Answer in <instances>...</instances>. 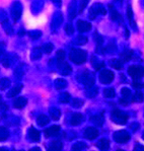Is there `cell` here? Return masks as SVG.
I'll return each instance as SVG.
<instances>
[{
	"mask_svg": "<svg viewBox=\"0 0 144 151\" xmlns=\"http://www.w3.org/2000/svg\"><path fill=\"white\" fill-rule=\"evenodd\" d=\"M86 52L81 49H71L69 53V59L75 64H82L86 61Z\"/></svg>",
	"mask_w": 144,
	"mask_h": 151,
	"instance_id": "1",
	"label": "cell"
},
{
	"mask_svg": "<svg viewBox=\"0 0 144 151\" xmlns=\"http://www.w3.org/2000/svg\"><path fill=\"white\" fill-rule=\"evenodd\" d=\"M112 120L116 124L125 125L127 121H128V115L120 110H115L112 113Z\"/></svg>",
	"mask_w": 144,
	"mask_h": 151,
	"instance_id": "2",
	"label": "cell"
},
{
	"mask_svg": "<svg viewBox=\"0 0 144 151\" xmlns=\"http://www.w3.org/2000/svg\"><path fill=\"white\" fill-rule=\"evenodd\" d=\"M128 73L134 80H139L144 76V68L142 66L133 65L128 68Z\"/></svg>",
	"mask_w": 144,
	"mask_h": 151,
	"instance_id": "3",
	"label": "cell"
},
{
	"mask_svg": "<svg viewBox=\"0 0 144 151\" xmlns=\"http://www.w3.org/2000/svg\"><path fill=\"white\" fill-rule=\"evenodd\" d=\"M80 79H81V82H82L83 84L85 85V87H87V88L94 85V75L88 70L84 71L81 74Z\"/></svg>",
	"mask_w": 144,
	"mask_h": 151,
	"instance_id": "4",
	"label": "cell"
},
{
	"mask_svg": "<svg viewBox=\"0 0 144 151\" xmlns=\"http://www.w3.org/2000/svg\"><path fill=\"white\" fill-rule=\"evenodd\" d=\"M114 140L117 143H127L130 140V135L127 131L125 130H120V131H117L115 134H114Z\"/></svg>",
	"mask_w": 144,
	"mask_h": 151,
	"instance_id": "5",
	"label": "cell"
},
{
	"mask_svg": "<svg viewBox=\"0 0 144 151\" xmlns=\"http://www.w3.org/2000/svg\"><path fill=\"white\" fill-rule=\"evenodd\" d=\"M106 13H107L106 9L104 8V6L102 4L99 3L94 4L89 10V18L90 19H94L97 14H106Z\"/></svg>",
	"mask_w": 144,
	"mask_h": 151,
	"instance_id": "6",
	"label": "cell"
},
{
	"mask_svg": "<svg viewBox=\"0 0 144 151\" xmlns=\"http://www.w3.org/2000/svg\"><path fill=\"white\" fill-rule=\"evenodd\" d=\"M114 77H115V75H114L113 72L110 70H103L99 73V80H101V82L104 83V84H109V83H111L114 80Z\"/></svg>",
	"mask_w": 144,
	"mask_h": 151,
	"instance_id": "7",
	"label": "cell"
},
{
	"mask_svg": "<svg viewBox=\"0 0 144 151\" xmlns=\"http://www.w3.org/2000/svg\"><path fill=\"white\" fill-rule=\"evenodd\" d=\"M83 136L84 138L88 139V140H94L99 136V131L94 127H88L83 132Z\"/></svg>",
	"mask_w": 144,
	"mask_h": 151,
	"instance_id": "8",
	"label": "cell"
},
{
	"mask_svg": "<svg viewBox=\"0 0 144 151\" xmlns=\"http://www.w3.org/2000/svg\"><path fill=\"white\" fill-rule=\"evenodd\" d=\"M58 69H59L60 73L63 74V75H68L69 73H71L72 68L70 67V65L64 61H60L58 62Z\"/></svg>",
	"mask_w": 144,
	"mask_h": 151,
	"instance_id": "9",
	"label": "cell"
},
{
	"mask_svg": "<svg viewBox=\"0 0 144 151\" xmlns=\"http://www.w3.org/2000/svg\"><path fill=\"white\" fill-rule=\"evenodd\" d=\"M76 24H77L78 32H88L90 29H91V24H90L89 22H84V20H78Z\"/></svg>",
	"mask_w": 144,
	"mask_h": 151,
	"instance_id": "10",
	"label": "cell"
},
{
	"mask_svg": "<svg viewBox=\"0 0 144 151\" xmlns=\"http://www.w3.org/2000/svg\"><path fill=\"white\" fill-rule=\"evenodd\" d=\"M12 17L14 18V20H17L19 18L20 14H22V5L19 4V2H15L12 6Z\"/></svg>",
	"mask_w": 144,
	"mask_h": 151,
	"instance_id": "11",
	"label": "cell"
},
{
	"mask_svg": "<svg viewBox=\"0 0 144 151\" xmlns=\"http://www.w3.org/2000/svg\"><path fill=\"white\" fill-rule=\"evenodd\" d=\"M60 132V127L59 126H52L48 129L45 130V136L46 137H54L57 136Z\"/></svg>",
	"mask_w": 144,
	"mask_h": 151,
	"instance_id": "12",
	"label": "cell"
},
{
	"mask_svg": "<svg viewBox=\"0 0 144 151\" xmlns=\"http://www.w3.org/2000/svg\"><path fill=\"white\" fill-rule=\"evenodd\" d=\"M83 121V116L79 113H74L73 115L71 116L70 119V124L73 125V126H77L82 123Z\"/></svg>",
	"mask_w": 144,
	"mask_h": 151,
	"instance_id": "13",
	"label": "cell"
},
{
	"mask_svg": "<svg viewBox=\"0 0 144 151\" xmlns=\"http://www.w3.org/2000/svg\"><path fill=\"white\" fill-rule=\"evenodd\" d=\"M29 137L32 141L38 142V141H40V132L35 129L34 127H31L29 129Z\"/></svg>",
	"mask_w": 144,
	"mask_h": 151,
	"instance_id": "14",
	"label": "cell"
},
{
	"mask_svg": "<svg viewBox=\"0 0 144 151\" xmlns=\"http://www.w3.org/2000/svg\"><path fill=\"white\" fill-rule=\"evenodd\" d=\"M27 99L24 96L16 97L14 101H13V106L16 109H22L24 106H27Z\"/></svg>",
	"mask_w": 144,
	"mask_h": 151,
	"instance_id": "15",
	"label": "cell"
},
{
	"mask_svg": "<svg viewBox=\"0 0 144 151\" xmlns=\"http://www.w3.org/2000/svg\"><path fill=\"white\" fill-rule=\"evenodd\" d=\"M62 148H63V144H62L61 141L59 140H55L53 141V142H51L50 146L48 147V150L50 151H60L62 150Z\"/></svg>",
	"mask_w": 144,
	"mask_h": 151,
	"instance_id": "16",
	"label": "cell"
},
{
	"mask_svg": "<svg viewBox=\"0 0 144 151\" xmlns=\"http://www.w3.org/2000/svg\"><path fill=\"white\" fill-rule=\"evenodd\" d=\"M90 121H91V122L97 127L103 126V124H104V115H103V114H99V115L94 116V117L90 118Z\"/></svg>",
	"mask_w": 144,
	"mask_h": 151,
	"instance_id": "17",
	"label": "cell"
},
{
	"mask_svg": "<svg viewBox=\"0 0 144 151\" xmlns=\"http://www.w3.org/2000/svg\"><path fill=\"white\" fill-rule=\"evenodd\" d=\"M109 7H110V17H111V19H113V20H121L122 22V17H121V15L119 14V12H118L117 10H116L115 8H114V6L113 5H109Z\"/></svg>",
	"mask_w": 144,
	"mask_h": 151,
	"instance_id": "18",
	"label": "cell"
},
{
	"mask_svg": "<svg viewBox=\"0 0 144 151\" xmlns=\"http://www.w3.org/2000/svg\"><path fill=\"white\" fill-rule=\"evenodd\" d=\"M49 114H50V117L53 120H59L61 117V111L58 110L57 108H51L49 110Z\"/></svg>",
	"mask_w": 144,
	"mask_h": 151,
	"instance_id": "19",
	"label": "cell"
},
{
	"mask_svg": "<svg viewBox=\"0 0 144 151\" xmlns=\"http://www.w3.org/2000/svg\"><path fill=\"white\" fill-rule=\"evenodd\" d=\"M49 122H50V120H49V118L46 115H40L37 118V123H38V125L41 127L46 126L47 124H49Z\"/></svg>",
	"mask_w": 144,
	"mask_h": 151,
	"instance_id": "20",
	"label": "cell"
},
{
	"mask_svg": "<svg viewBox=\"0 0 144 151\" xmlns=\"http://www.w3.org/2000/svg\"><path fill=\"white\" fill-rule=\"evenodd\" d=\"M96 146L101 150H107L110 147V141L107 140V139H102V140H99V142H97Z\"/></svg>",
	"mask_w": 144,
	"mask_h": 151,
	"instance_id": "21",
	"label": "cell"
},
{
	"mask_svg": "<svg viewBox=\"0 0 144 151\" xmlns=\"http://www.w3.org/2000/svg\"><path fill=\"white\" fill-rule=\"evenodd\" d=\"M132 56H133V52L131 50H126L121 54V59L123 62H128L129 60H131Z\"/></svg>",
	"mask_w": 144,
	"mask_h": 151,
	"instance_id": "22",
	"label": "cell"
},
{
	"mask_svg": "<svg viewBox=\"0 0 144 151\" xmlns=\"http://www.w3.org/2000/svg\"><path fill=\"white\" fill-rule=\"evenodd\" d=\"M91 64H92V66H94V68L96 69V70H99V69L104 68V62H99V60L94 57V56L91 58Z\"/></svg>",
	"mask_w": 144,
	"mask_h": 151,
	"instance_id": "23",
	"label": "cell"
},
{
	"mask_svg": "<svg viewBox=\"0 0 144 151\" xmlns=\"http://www.w3.org/2000/svg\"><path fill=\"white\" fill-rule=\"evenodd\" d=\"M123 63H124V62L121 61L119 59H113L110 61V64L112 65L113 68L118 69V70H121V69L123 68Z\"/></svg>",
	"mask_w": 144,
	"mask_h": 151,
	"instance_id": "24",
	"label": "cell"
},
{
	"mask_svg": "<svg viewBox=\"0 0 144 151\" xmlns=\"http://www.w3.org/2000/svg\"><path fill=\"white\" fill-rule=\"evenodd\" d=\"M143 99H144L143 93L141 91H139V90H137L135 92V94L133 96V97H132V101H133V103H142Z\"/></svg>",
	"mask_w": 144,
	"mask_h": 151,
	"instance_id": "25",
	"label": "cell"
},
{
	"mask_svg": "<svg viewBox=\"0 0 144 151\" xmlns=\"http://www.w3.org/2000/svg\"><path fill=\"white\" fill-rule=\"evenodd\" d=\"M9 136V132L5 127H0V141H5Z\"/></svg>",
	"mask_w": 144,
	"mask_h": 151,
	"instance_id": "26",
	"label": "cell"
},
{
	"mask_svg": "<svg viewBox=\"0 0 144 151\" xmlns=\"http://www.w3.org/2000/svg\"><path fill=\"white\" fill-rule=\"evenodd\" d=\"M59 101H60V103H62V104L69 103V101H70V94H69L68 92H62V93L60 94Z\"/></svg>",
	"mask_w": 144,
	"mask_h": 151,
	"instance_id": "27",
	"label": "cell"
},
{
	"mask_svg": "<svg viewBox=\"0 0 144 151\" xmlns=\"http://www.w3.org/2000/svg\"><path fill=\"white\" fill-rule=\"evenodd\" d=\"M42 56V48H35L32 52V59L37 60L40 59Z\"/></svg>",
	"mask_w": 144,
	"mask_h": 151,
	"instance_id": "28",
	"label": "cell"
},
{
	"mask_svg": "<svg viewBox=\"0 0 144 151\" xmlns=\"http://www.w3.org/2000/svg\"><path fill=\"white\" fill-rule=\"evenodd\" d=\"M54 85L56 87V89H63V88L67 86V83L64 79H56Z\"/></svg>",
	"mask_w": 144,
	"mask_h": 151,
	"instance_id": "29",
	"label": "cell"
},
{
	"mask_svg": "<svg viewBox=\"0 0 144 151\" xmlns=\"http://www.w3.org/2000/svg\"><path fill=\"white\" fill-rule=\"evenodd\" d=\"M22 87V86H16L14 88H12V89H10L9 90V92L7 93V97H15L18 93H19Z\"/></svg>",
	"mask_w": 144,
	"mask_h": 151,
	"instance_id": "30",
	"label": "cell"
},
{
	"mask_svg": "<svg viewBox=\"0 0 144 151\" xmlns=\"http://www.w3.org/2000/svg\"><path fill=\"white\" fill-rule=\"evenodd\" d=\"M85 93H86V96L89 97V99H94V97L97 94V88L94 87V86L89 87V89H87Z\"/></svg>",
	"mask_w": 144,
	"mask_h": 151,
	"instance_id": "31",
	"label": "cell"
},
{
	"mask_svg": "<svg viewBox=\"0 0 144 151\" xmlns=\"http://www.w3.org/2000/svg\"><path fill=\"white\" fill-rule=\"evenodd\" d=\"M127 16H128V19H129V22H130V24H131V25L133 27H136V24L133 22V12H132V8H131V6H128V8H127Z\"/></svg>",
	"mask_w": 144,
	"mask_h": 151,
	"instance_id": "32",
	"label": "cell"
},
{
	"mask_svg": "<svg viewBox=\"0 0 144 151\" xmlns=\"http://www.w3.org/2000/svg\"><path fill=\"white\" fill-rule=\"evenodd\" d=\"M104 96L108 97V99H113L116 93L113 88H106V89L104 90Z\"/></svg>",
	"mask_w": 144,
	"mask_h": 151,
	"instance_id": "33",
	"label": "cell"
},
{
	"mask_svg": "<svg viewBox=\"0 0 144 151\" xmlns=\"http://www.w3.org/2000/svg\"><path fill=\"white\" fill-rule=\"evenodd\" d=\"M9 85H10V81H9L8 78H2V79L0 80V88H1L2 90L9 87Z\"/></svg>",
	"mask_w": 144,
	"mask_h": 151,
	"instance_id": "34",
	"label": "cell"
},
{
	"mask_svg": "<svg viewBox=\"0 0 144 151\" xmlns=\"http://www.w3.org/2000/svg\"><path fill=\"white\" fill-rule=\"evenodd\" d=\"M86 147H87V145L85 143L77 142V143H75L73 146H72V149H73V150H83V149H85Z\"/></svg>",
	"mask_w": 144,
	"mask_h": 151,
	"instance_id": "35",
	"label": "cell"
},
{
	"mask_svg": "<svg viewBox=\"0 0 144 151\" xmlns=\"http://www.w3.org/2000/svg\"><path fill=\"white\" fill-rule=\"evenodd\" d=\"M53 49H54V47H53L52 44L48 43V44H45V45L42 47V51H43L44 53H46V54H49V53L52 52Z\"/></svg>",
	"mask_w": 144,
	"mask_h": 151,
	"instance_id": "36",
	"label": "cell"
},
{
	"mask_svg": "<svg viewBox=\"0 0 144 151\" xmlns=\"http://www.w3.org/2000/svg\"><path fill=\"white\" fill-rule=\"evenodd\" d=\"M87 43V38L84 36H78L75 40V44L76 45H84V44Z\"/></svg>",
	"mask_w": 144,
	"mask_h": 151,
	"instance_id": "37",
	"label": "cell"
},
{
	"mask_svg": "<svg viewBox=\"0 0 144 151\" xmlns=\"http://www.w3.org/2000/svg\"><path fill=\"white\" fill-rule=\"evenodd\" d=\"M122 96H123V99H128L130 96H131V90L128 89V88H123L122 89Z\"/></svg>",
	"mask_w": 144,
	"mask_h": 151,
	"instance_id": "38",
	"label": "cell"
},
{
	"mask_svg": "<svg viewBox=\"0 0 144 151\" xmlns=\"http://www.w3.org/2000/svg\"><path fill=\"white\" fill-rule=\"evenodd\" d=\"M56 58H57L58 62L64 61V59H65V52L64 51H62V50L58 51V52L56 53Z\"/></svg>",
	"mask_w": 144,
	"mask_h": 151,
	"instance_id": "39",
	"label": "cell"
},
{
	"mask_svg": "<svg viewBox=\"0 0 144 151\" xmlns=\"http://www.w3.org/2000/svg\"><path fill=\"white\" fill-rule=\"evenodd\" d=\"M42 35V32L40 31H32V32H29V36L31 37L32 39H38L40 38Z\"/></svg>",
	"mask_w": 144,
	"mask_h": 151,
	"instance_id": "40",
	"label": "cell"
},
{
	"mask_svg": "<svg viewBox=\"0 0 144 151\" xmlns=\"http://www.w3.org/2000/svg\"><path fill=\"white\" fill-rule=\"evenodd\" d=\"M82 104H83V101H81V99H74L73 101H72V106H73L74 108H80V106H82Z\"/></svg>",
	"mask_w": 144,
	"mask_h": 151,
	"instance_id": "41",
	"label": "cell"
},
{
	"mask_svg": "<svg viewBox=\"0 0 144 151\" xmlns=\"http://www.w3.org/2000/svg\"><path fill=\"white\" fill-rule=\"evenodd\" d=\"M65 31H66V32L68 35H72L74 32V29L71 24H66V27H65Z\"/></svg>",
	"mask_w": 144,
	"mask_h": 151,
	"instance_id": "42",
	"label": "cell"
},
{
	"mask_svg": "<svg viewBox=\"0 0 144 151\" xmlns=\"http://www.w3.org/2000/svg\"><path fill=\"white\" fill-rule=\"evenodd\" d=\"M88 1H89V0H81V1H80V6H79V11H80V12L83 10V9H84L85 6L87 5Z\"/></svg>",
	"mask_w": 144,
	"mask_h": 151,
	"instance_id": "43",
	"label": "cell"
},
{
	"mask_svg": "<svg viewBox=\"0 0 144 151\" xmlns=\"http://www.w3.org/2000/svg\"><path fill=\"white\" fill-rule=\"evenodd\" d=\"M134 87L136 88V89H140V88L143 87V84H141V83H139L138 80H135V82H134Z\"/></svg>",
	"mask_w": 144,
	"mask_h": 151,
	"instance_id": "44",
	"label": "cell"
},
{
	"mask_svg": "<svg viewBox=\"0 0 144 151\" xmlns=\"http://www.w3.org/2000/svg\"><path fill=\"white\" fill-rule=\"evenodd\" d=\"M130 128H131V129H133V131H137L136 129H138L139 128V125L138 124H133V125H131V126H130Z\"/></svg>",
	"mask_w": 144,
	"mask_h": 151,
	"instance_id": "45",
	"label": "cell"
},
{
	"mask_svg": "<svg viewBox=\"0 0 144 151\" xmlns=\"http://www.w3.org/2000/svg\"><path fill=\"white\" fill-rule=\"evenodd\" d=\"M134 150H144V147L141 145H137L135 148H134Z\"/></svg>",
	"mask_w": 144,
	"mask_h": 151,
	"instance_id": "46",
	"label": "cell"
},
{
	"mask_svg": "<svg viewBox=\"0 0 144 151\" xmlns=\"http://www.w3.org/2000/svg\"><path fill=\"white\" fill-rule=\"evenodd\" d=\"M3 48H4V44L1 43V44H0V54H1V53H3Z\"/></svg>",
	"mask_w": 144,
	"mask_h": 151,
	"instance_id": "47",
	"label": "cell"
},
{
	"mask_svg": "<svg viewBox=\"0 0 144 151\" xmlns=\"http://www.w3.org/2000/svg\"><path fill=\"white\" fill-rule=\"evenodd\" d=\"M53 2H55V3H57V4H60V2H61V0H52Z\"/></svg>",
	"mask_w": 144,
	"mask_h": 151,
	"instance_id": "48",
	"label": "cell"
},
{
	"mask_svg": "<svg viewBox=\"0 0 144 151\" xmlns=\"http://www.w3.org/2000/svg\"><path fill=\"white\" fill-rule=\"evenodd\" d=\"M36 150H40V148H34V149H32V151H36Z\"/></svg>",
	"mask_w": 144,
	"mask_h": 151,
	"instance_id": "49",
	"label": "cell"
},
{
	"mask_svg": "<svg viewBox=\"0 0 144 151\" xmlns=\"http://www.w3.org/2000/svg\"><path fill=\"white\" fill-rule=\"evenodd\" d=\"M0 104H1V96H0Z\"/></svg>",
	"mask_w": 144,
	"mask_h": 151,
	"instance_id": "50",
	"label": "cell"
},
{
	"mask_svg": "<svg viewBox=\"0 0 144 151\" xmlns=\"http://www.w3.org/2000/svg\"><path fill=\"white\" fill-rule=\"evenodd\" d=\"M142 137H143V139H144V133H143V135H142Z\"/></svg>",
	"mask_w": 144,
	"mask_h": 151,
	"instance_id": "51",
	"label": "cell"
}]
</instances>
